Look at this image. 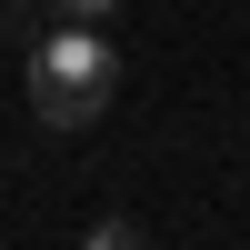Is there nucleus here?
Segmentation results:
<instances>
[{
	"instance_id": "nucleus-1",
	"label": "nucleus",
	"mask_w": 250,
	"mask_h": 250,
	"mask_svg": "<svg viewBox=\"0 0 250 250\" xmlns=\"http://www.w3.org/2000/svg\"><path fill=\"white\" fill-rule=\"evenodd\" d=\"M110 80H120V50L90 30V20H50L30 50V110L40 130H90L110 110Z\"/></svg>"
},
{
	"instance_id": "nucleus-2",
	"label": "nucleus",
	"mask_w": 250,
	"mask_h": 250,
	"mask_svg": "<svg viewBox=\"0 0 250 250\" xmlns=\"http://www.w3.org/2000/svg\"><path fill=\"white\" fill-rule=\"evenodd\" d=\"M80 250H150V240H140V220L110 210V220H90V240H80Z\"/></svg>"
},
{
	"instance_id": "nucleus-3",
	"label": "nucleus",
	"mask_w": 250,
	"mask_h": 250,
	"mask_svg": "<svg viewBox=\"0 0 250 250\" xmlns=\"http://www.w3.org/2000/svg\"><path fill=\"white\" fill-rule=\"evenodd\" d=\"M40 10H50V20H90V30H100V20H120V0H40Z\"/></svg>"
}]
</instances>
